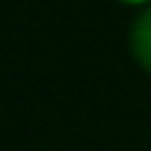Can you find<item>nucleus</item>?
I'll use <instances>...</instances> for the list:
<instances>
[{
    "instance_id": "obj_2",
    "label": "nucleus",
    "mask_w": 151,
    "mask_h": 151,
    "mask_svg": "<svg viewBox=\"0 0 151 151\" xmlns=\"http://www.w3.org/2000/svg\"><path fill=\"white\" fill-rule=\"evenodd\" d=\"M119 3H125V5H149L151 0H119Z\"/></svg>"
},
{
    "instance_id": "obj_1",
    "label": "nucleus",
    "mask_w": 151,
    "mask_h": 151,
    "mask_svg": "<svg viewBox=\"0 0 151 151\" xmlns=\"http://www.w3.org/2000/svg\"><path fill=\"white\" fill-rule=\"evenodd\" d=\"M127 40H130V50H133V58L138 61V66L146 74H151V5H146L133 19Z\"/></svg>"
}]
</instances>
